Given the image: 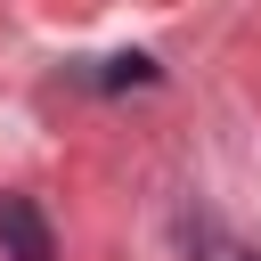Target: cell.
Returning a JSON list of instances; mask_svg holds the SVG:
<instances>
[{
	"mask_svg": "<svg viewBox=\"0 0 261 261\" xmlns=\"http://www.w3.org/2000/svg\"><path fill=\"white\" fill-rule=\"evenodd\" d=\"M0 245H8V261H57V237H49L41 204L16 196V188H0Z\"/></svg>",
	"mask_w": 261,
	"mask_h": 261,
	"instance_id": "6da1fadb",
	"label": "cell"
}]
</instances>
